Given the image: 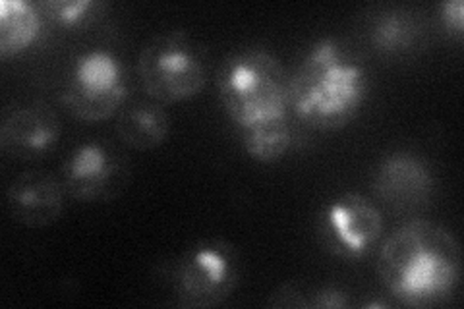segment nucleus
<instances>
[{"label": "nucleus", "instance_id": "f257e3e1", "mask_svg": "<svg viewBox=\"0 0 464 309\" xmlns=\"http://www.w3.org/2000/svg\"><path fill=\"white\" fill-rule=\"evenodd\" d=\"M462 275V249L445 227L411 220L383 242L377 254V276L395 302L433 307L453 296Z\"/></svg>", "mask_w": 464, "mask_h": 309}, {"label": "nucleus", "instance_id": "f03ea898", "mask_svg": "<svg viewBox=\"0 0 464 309\" xmlns=\"http://www.w3.org/2000/svg\"><path fill=\"white\" fill-rule=\"evenodd\" d=\"M370 76L356 53L337 37H325L290 76V112L315 130H339L364 105Z\"/></svg>", "mask_w": 464, "mask_h": 309}, {"label": "nucleus", "instance_id": "7ed1b4c3", "mask_svg": "<svg viewBox=\"0 0 464 309\" xmlns=\"http://www.w3.org/2000/svg\"><path fill=\"white\" fill-rule=\"evenodd\" d=\"M217 87L225 112L240 131L290 121V76L279 58L264 49L228 54Z\"/></svg>", "mask_w": 464, "mask_h": 309}, {"label": "nucleus", "instance_id": "20e7f679", "mask_svg": "<svg viewBox=\"0 0 464 309\" xmlns=\"http://www.w3.org/2000/svg\"><path fill=\"white\" fill-rule=\"evenodd\" d=\"M138 73L150 99L179 102L196 97L208 82V54L184 29H170L145 43Z\"/></svg>", "mask_w": 464, "mask_h": 309}, {"label": "nucleus", "instance_id": "39448f33", "mask_svg": "<svg viewBox=\"0 0 464 309\" xmlns=\"http://www.w3.org/2000/svg\"><path fill=\"white\" fill-rule=\"evenodd\" d=\"M242 263L225 240H203L186 249L174 269V294L184 307H215L237 290Z\"/></svg>", "mask_w": 464, "mask_h": 309}, {"label": "nucleus", "instance_id": "423d86ee", "mask_svg": "<svg viewBox=\"0 0 464 309\" xmlns=\"http://www.w3.org/2000/svg\"><path fill=\"white\" fill-rule=\"evenodd\" d=\"M128 97V76L122 61L112 51L82 53L68 72L61 95L66 109L87 122H101L119 111Z\"/></svg>", "mask_w": 464, "mask_h": 309}, {"label": "nucleus", "instance_id": "0eeeda50", "mask_svg": "<svg viewBox=\"0 0 464 309\" xmlns=\"http://www.w3.org/2000/svg\"><path fill=\"white\" fill-rule=\"evenodd\" d=\"M382 230V211L354 191L327 201L317 217V234L324 247L346 261L364 257L380 240Z\"/></svg>", "mask_w": 464, "mask_h": 309}, {"label": "nucleus", "instance_id": "6e6552de", "mask_svg": "<svg viewBox=\"0 0 464 309\" xmlns=\"http://www.w3.org/2000/svg\"><path fill=\"white\" fill-rule=\"evenodd\" d=\"M130 180V165L114 145L85 141L63 165V186L70 198L83 203H105L119 198Z\"/></svg>", "mask_w": 464, "mask_h": 309}, {"label": "nucleus", "instance_id": "1a4fd4ad", "mask_svg": "<svg viewBox=\"0 0 464 309\" xmlns=\"http://www.w3.org/2000/svg\"><path fill=\"white\" fill-rule=\"evenodd\" d=\"M61 131V121L49 102L32 101L6 114L0 126V145L16 159H37L54 150Z\"/></svg>", "mask_w": 464, "mask_h": 309}, {"label": "nucleus", "instance_id": "9d476101", "mask_svg": "<svg viewBox=\"0 0 464 309\" xmlns=\"http://www.w3.org/2000/svg\"><path fill=\"white\" fill-rule=\"evenodd\" d=\"M377 198L395 209H414L424 205L433 191V174L422 157L414 153H391L373 172Z\"/></svg>", "mask_w": 464, "mask_h": 309}, {"label": "nucleus", "instance_id": "9b49d317", "mask_svg": "<svg viewBox=\"0 0 464 309\" xmlns=\"http://www.w3.org/2000/svg\"><path fill=\"white\" fill-rule=\"evenodd\" d=\"M64 191L63 182H58L53 174L25 170L8 186V209L18 223L29 228L49 227L64 211Z\"/></svg>", "mask_w": 464, "mask_h": 309}, {"label": "nucleus", "instance_id": "f8f14e48", "mask_svg": "<svg viewBox=\"0 0 464 309\" xmlns=\"http://www.w3.org/2000/svg\"><path fill=\"white\" fill-rule=\"evenodd\" d=\"M116 130L126 145L148 151L167 140L170 119L159 101H136L121 111Z\"/></svg>", "mask_w": 464, "mask_h": 309}, {"label": "nucleus", "instance_id": "ddd939ff", "mask_svg": "<svg viewBox=\"0 0 464 309\" xmlns=\"http://www.w3.org/2000/svg\"><path fill=\"white\" fill-rule=\"evenodd\" d=\"M45 16L37 5L25 0L0 3V54L16 56L39 39Z\"/></svg>", "mask_w": 464, "mask_h": 309}, {"label": "nucleus", "instance_id": "4468645a", "mask_svg": "<svg viewBox=\"0 0 464 309\" xmlns=\"http://www.w3.org/2000/svg\"><path fill=\"white\" fill-rule=\"evenodd\" d=\"M418 35L416 20L404 10H387L373 20L372 43L383 54H401L409 51Z\"/></svg>", "mask_w": 464, "mask_h": 309}, {"label": "nucleus", "instance_id": "2eb2a0df", "mask_svg": "<svg viewBox=\"0 0 464 309\" xmlns=\"http://www.w3.org/2000/svg\"><path fill=\"white\" fill-rule=\"evenodd\" d=\"M240 134L246 153L259 160V163H275V160H279L288 151L290 143H293L290 121L244 130Z\"/></svg>", "mask_w": 464, "mask_h": 309}, {"label": "nucleus", "instance_id": "dca6fc26", "mask_svg": "<svg viewBox=\"0 0 464 309\" xmlns=\"http://www.w3.org/2000/svg\"><path fill=\"white\" fill-rule=\"evenodd\" d=\"M37 6L49 22L66 29L90 27L103 18L109 8L101 0H43Z\"/></svg>", "mask_w": 464, "mask_h": 309}, {"label": "nucleus", "instance_id": "f3484780", "mask_svg": "<svg viewBox=\"0 0 464 309\" xmlns=\"http://www.w3.org/2000/svg\"><path fill=\"white\" fill-rule=\"evenodd\" d=\"M271 307H310V292L300 283H286L267 302Z\"/></svg>", "mask_w": 464, "mask_h": 309}, {"label": "nucleus", "instance_id": "a211bd4d", "mask_svg": "<svg viewBox=\"0 0 464 309\" xmlns=\"http://www.w3.org/2000/svg\"><path fill=\"white\" fill-rule=\"evenodd\" d=\"M351 305L348 294L339 286H322L317 290H310V307L317 309H343Z\"/></svg>", "mask_w": 464, "mask_h": 309}, {"label": "nucleus", "instance_id": "6ab92c4d", "mask_svg": "<svg viewBox=\"0 0 464 309\" xmlns=\"http://www.w3.org/2000/svg\"><path fill=\"white\" fill-rule=\"evenodd\" d=\"M440 20L449 34L460 39L464 29V5L460 0H445L440 5Z\"/></svg>", "mask_w": 464, "mask_h": 309}]
</instances>
